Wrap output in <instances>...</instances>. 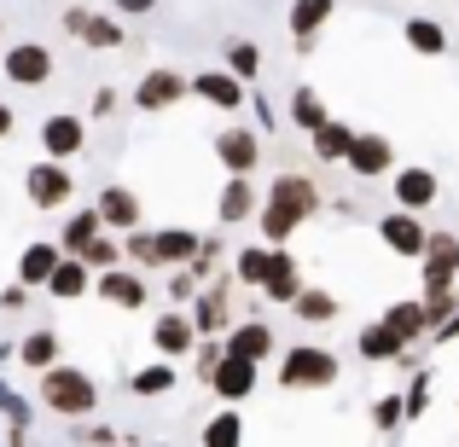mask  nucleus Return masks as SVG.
I'll return each mask as SVG.
<instances>
[{
    "label": "nucleus",
    "instance_id": "1",
    "mask_svg": "<svg viewBox=\"0 0 459 447\" xmlns=\"http://www.w3.org/2000/svg\"><path fill=\"white\" fill-rule=\"evenodd\" d=\"M314 210H320V186H314L308 175H280L268 186V198H262V210H256L262 245H268V250H285V245H291V233L308 221Z\"/></svg>",
    "mask_w": 459,
    "mask_h": 447
},
{
    "label": "nucleus",
    "instance_id": "2",
    "mask_svg": "<svg viewBox=\"0 0 459 447\" xmlns=\"http://www.w3.org/2000/svg\"><path fill=\"white\" fill-rule=\"evenodd\" d=\"M35 395H41L47 413L70 418V425H76V418H93V413H100V383H93L82 366H65V360H58L53 372H41V390H35Z\"/></svg>",
    "mask_w": 459,
    "mask_h": 447
},
{
    "label": "nucleus",
    "instance_id": "3",
    "mask_svg": "<svg viewBox=\"0 0 459 447\" xmlns=\"http://www.w3.org/2000/svg\"><path fill=\"white\" fill-rule=\"evenodd\" d=\"M337 355L332 348H314V343H291L280 360V390H332L337 383Z\"/></svg>",
    "mask_w": 459,
    "mask_h": 447
},
{
    "label": "nucleus",
    "instance_id": "4",
    "mask_svg": "<svg viewBox=\"0 0 459 447\" xmlns=\"http://www.w3.org/2000/svg\"><path fill=\"white\" fill-rule=\"evenodd\" d=\"M343 168H349V175H360V180H384V175H395V146H390V134L355 128V146H349Z\"/></svg>",
    "mask_w": 459,
    "mask_h": 447
},
{
    "label": "nucleus",
    "instance_id": "5",
    "mask_svg": "<svg viewBox=\"0 0 459 447\" xmlns=\"http://www.w3.org/2000/svg\"><path fill=\"white\" fill-rule=\"evenodd\" d=\"M390 192H395V210L419 215V210H430V203L442 198V180H437V168H425V163H402L390 175Z\"/></svg>",
    "mask_w": 459,
    "mask_h": 447
},
{
    "label": "nucleus",
    "instance_id": "6",
    "mask_svg": "<svg viewBox=\"0 0 459 447\" xmlns=\"http://www.w3.org/2000/svg\"><path fill=\"white\" fill-rule=\"evenodd\" d=\"M215 163H221L227 175H245L250 180V168L262 163V134H256V128H245V123L221 128V134H215Z\"/></svg>",
    "mask_w": 459,
    "mask_h": 447
},
{
    "label": "nucleus",
    "instance_id": "7",
    "mask_svg": "<svg viewBox=\"0 0 459 447\" xmlns=\"http://www.w3.org/2000/svg\"><path fill=\"white\" fill-rule=\"evenodd\" d=\"M100 227L105 233H134V227H146V203H140L134 186H100Z\"/></svg>",
    "mask_w": 459,
    "mask_h": 447
},
{
    "label": "nucleus",
    "instance_id": "8",
    "mask_svg": "<svg viewBox=\"0 0 459 447\" xmlns=\"http://www.w3.org/2000/svg\"><path fill=\"white\" fill-rule=\"evenodd\" d=\"M23 192H30L35 210H58V203H70V192H76V180H70L65 163H30V175H23Z\"/></svg>",
    "mask_w": 459,
    "mask_h": 447
},
{
    "label": "nucleus",
    "instance_id": "9",
    "mask_svg": "<svg viewBox=\"0 0 459 447\" xmlns=\"http://www.w3.org/2000/svg\"><path fill=\"white\" fill-rule=\"evenodd\" d=\"M256 383H262V366H250L238 355H221V366L210 372V390L221 395V407H245L256 395Z\"/></svg>",
    "mask_w": 459,
    "mask_h": 447
},
{
    "label": "nucleus",
    "instance_id": "10",
    "mask_svg": "<svg viewBox=\"0 0 459 447\" xmlns=\"http://www.w3.org/2000/svg\"><path fill=\"white\" fill-rule=\"evenodd\" d=\"M186 93H192V76H180V70H146L140 88H134V105L146 116H157V111H169V105H180Z\"/></svg>",
    "mask_w": 459,
    "mask_h": 447
},
{
    "label": "nucleus",
    "instance_id": "11",
    "mask_svg": "<svg viewBox=\"0 0 459 447\" xmlns=\"http://www.w3.org/2000/svg\"><path fill=\"white\" fill-rule=\"evenodd\" d=\"M65 30L76 35V41H88V47H100V53H117V47L128 41V30L117 18H105V12H88V6H70L65 12Z\"/></svg>",
    "mask_w": 459,
    "mask_h": 447
},
{
    "label": "nucleus",
    "instance_id": "12",
    "mask_svg": "<svg viewBox=\"0 0 459 447\" xmlns=\"http://www.w3.org/2000/svg\"><path fill=\"white\" fill-rule=\"evenodd\" d=\"M221 348H227V355H238V360H250V366H262V360L280 348V337H273L268 320H238L233 331L221 337Z\"/></svg>",
    "mask_w": 459,
    "mask_h": 447
},
{
    "label": "nucleus",
    "instance_id": "13",
    "mask_svg": "<svg viewBox=\"0 0 459 447\" xmlns=\"http://www.w3.org/2000/svg\"><path fill=\"white\" fill-rule=\"evenodd\" d=\"M6 82H18V88H41V82H53V53H47L41 41L6 47Z\"/></svg>",
    "mask_w": 459,
    "mask_h": 447
},
{
    "label": "nucleus",
    "instance_id": "14",
    "mask_svg": "<svg viewBox=\"0 0 459 447\" xmlns=\"http://www.w3.org/2000/svg\"><path fill=\"white\" fill-rule=\"evenodd\" d=\"M378 238L395 250V256L419 262V256H425V238H430V233H425V221H419V215H407V210H390V215L378 221Z\"/></svg>",
    "mask_w": 459,
    "mask_h": 447
},
{
    "label": "nucleus",
    "instance_id": "15",
    "mask_svg": "<svg viewBox=\"0 0 459 447\" xmlns=\"http://www.w3.org/2000/svg\"><path fill=\"white\" fill-rule=\"evenodd\" d=\"M186 320H192V331H198V337H227V331H233V308H227V291H221V285L198 291V297H192V314H186Z\"/></svg>",
    "mask_w": 459,
    "mask_h": 447
},
{
    "label": "nucleus",
    "instance_id": "16",
    "mask_svg": "<svg viewBox=\"0 0 459 447\" xmlns=\"http://www.w3.org/2000/svg\"><path fill=\"white\" fill-rule=\"evenodd\" d=\"M192 93H198L204 105H215V111H245V82L238 76H227V70H198L192 76Z\"/></svg>",
    "mask_w": 459,
    "mask_h": 447
},
{
    "label": "nucleus",
    "instance_id": "17",
    "mask_svg": "<svg viewBox=\"0 0 459 447\" xmlns=\"http://www.w3.org/2000/svg\"><path fill=\"white\" fill-rule=\"evenodd\" d=\"M204 238L192 233V227H163V233H152V262L146 268H186L192 256H198Z\"/></svg>",
    "mask_w": 459,
    "mask_h": 447
},
{
    "label": "nucleus",
    "instance_id": "18",
    "mask_svg": "<svg viewBox=\"0 0 459 447\" xmlns=\"http://www.w3.org/2000/svg\"><path fill=\"white\" fill-rule=\"evenodd\" d=\"M152 348L163 360H180V355H192V348H198V331H192V320L186 314H157V325H152Z\"/></svg>",
    "mask_w": 459,
    "mask_h": 447
},
{
    "label": "nucleus",
    "instance_id": "19",
    "mask_svg": "<svg viewBox=\"0 0 459 447\" xmlns=\"http://www.w3.org/2000/svg\"><path fill=\"white\" fill-rule=\"evenodd\" d=\"M58 262H65L58 238H35V245H23V256H18V285H23V291L47 285V279H53V268H58Z\"/></svg>",
    "mask_w": 459,
    "mask_h": 447
},
{
    "label": "nucleus",
    "instance_id": "20",
    "mask_svg": "<svg viewBox=\"0 0 459 447\" xmlns=\"http://www.w3.org/2000/svg\"><path fill=\"white\" fill-rule=\"evenodd\" d=\"M256 210H262L256 186H250L245 175H227L221 198H215V221H221V227H238V221H250V215H256Z\"/></svg>",
    "mask_w": 459,
    "mask_h": 447
},
{
    "label": "nucleus",
    "instance_id": "21",
    "mask_svg": "<svg viewBox=\"0 0 459 447\" xmlns=\"http://www.w3.org/2000/svg\"><path fill=\"white\" fill-rule=\"evenodd\" d=\"M82 146H88V128H82V116H47V123H41V151L53 157V163L76 157Z\"/></svg>",
    "mask_w": 459,
    "mask_h": 447
},
{
    "label": "nucleus",
    "instance_id": "22",
    "mask_svg": "<svg viewBox=\"0 0 459 447\" xmlns=\"http://www.w3.org/2000/svg\"><path fill=\"white\" fill-rule=\"evenodd\" d=\"M93 285H100V302H111V308H146V279L134 268H111Z\"/></svg>",
    "mask_w": 459,
    "mask_h": 447
},
{
    "label": "nucleus",
    "instance_id": "23",
    "mask_svg": "<svg viewBox=\"0 0 459 447\" xmlns=\"http://www.w3.org/2000/svg\"><path fill=\"white\" fill-rule=\"evenodd\" d=\"M332 12H337V0H291V12H285V23H291V35H297V47H314V35L332 23Z\"/></svg>",
    "mask_w": 459,
    "mask_h": 447
},
{
    "label": "nucleus",
    "instance_id": "24",
    "mask_svg": "<svg viewBox=\"0 0 459 447\" xmlns=\"http://www.w3.org/2000/svg\"><path fill=\"white\" fill-rule=\"evenodd\" d=\"M262 297H268V302H285V308L303 297V273H297V256H291V250H273V268H268V279H262Z\"/></svg>",
    "mask_w": 459,
    "mask_h": 447
},
{
    "label": "nucleus",
    "instance_id": "25",
    "mask_svg": "<svg viewBox=\"0 0 459 447\" xmlns=\"http://www.w3.org/2000/svg\"><path fill=\"white\" fill-rule=\"evenodd\" d=\"M308 146H314V157H320V163H343L349 146H355V123H343V116H325V123L308 134Z\"/></svg>",
    "mask_w": 459,
    "mask_h": 447
},
{
    "label": "nucleus",
    "instance_id": "26",
    "mask_svg": "<svg viewBox=\"0 0 459 447\" xmlns=\"http://www.w3.org/2000/svg\"><path fill=\"white\" fill-rule=\"evenodd\" d=\"M355 348H360V360H372V366H384V360H402V355H407V343H402V337H395L384 320L360 325V331H355Z\"/></svg>",
    "mask_w": 459,
    "mask_h": 447
},
{
    "label": "nucleus",
    "instance_id": "27",
    "mask_svg": "<svg viewBox=\"0 0 459 447\" xmlns=\"http://www.w3.org/2000/svg\"><path fill=\"white\" fill-rule=\"evenodd\" d=\"M41 291H47V297H58V302H82V297L93 291V273H88V262L65 256V262L53 268V279L41 285Z\"/></svg>",
    "mask_w": 459,
    "mask_h": 447
},
{
    "label": "nucleus",
    "instance_id": "28",
    "mask_svg": "<svg viewBox=\"0 0 459 447\" xmlns=\"http://www.w3.org/2000/svg\"><path fill=\"white\" fill-rule=\"evenodd\" d=\"M58 355H65V337H58L53 325H41V331H30V337L18 343V360H23L30 372H53Z\"/></svg>",
    "mask_w": 459,
    "mask_h": 447
},
{
    "label": "nucleus",
    "instance_id": "29",
    "mask_svg": "<svg viewBox=\"0 0 459 447\" xmlns=\"http://www.w3.org/2000/svg\"><path fill=\"white\" fill-rule=\"evenodd\" d=\"M402 41L413 47L419 58H442V53H448V23H437V18H407L402 23Z\"/></svg>",
    "mask_w": 459,
    "mask_h": 447
},
{
    "label": "nucleus",
    "instance_id": "30",
    "mask_svg": "<svg viewBox=\"0 0 459 447\" xmlns=\"http://www.w3.org/2000/svg\"><path fill=\"white\" fill-rule=\"evenodd\" d=\"M291 314H297L303 325H332L337 314H343V302L325 291V285H303V297L291 302Z\"/></svg>",
    "mask_w": 459,
    "mask_h": 447
},
{
    "label": "nucleus",
    "instance_id": "31",
    "mask_svg": "<svg viewBox=\"0 0 459 447\" xmlns=\"http://www.w3.org/2000/svg\"><path fill=\"white\" fill-rule=\"evenodd\" d=\"M384 325H390V331L402 337L407 348H413L419 337H430V331H425V302H419V297H413V302H390V308H384Z\"/></svg>",
    "mask_w": 459,
    "mask_h": 447
},
{
    "label": "nucleus",
    "instance_id": "32",
    "mask_svg": "<svg viewBox=\"0 0 459 447\" xmlns=\"http://www.w3.org/2000/svg\"><path fill=\"white\" fill-rule=\"evenodd\" d=\"M100 233H105V227H100V210H76L65 221V233H58V250H65V256H82V250H88Z\"/></svg>",
    "mask_w": 459,
    "mask_h": 447
},
{
    "label": "nucleus",
    "instance_id": "33",
    "mask_svg": "<svg viewBox=\"0 0 459 447\" xmlns=\"http://www.w3.org/2000/svg\"><path fill=\"white\" fill-rule=\"evenodd\" d=\"M268 268H273V250H268V245H245V250L233 256V273H238V285H250V291H262Z\"/></svg>",
    "mask_w": 459,
    "mask_h": 447
},
{
    "label": "nucleus",
    "instance_id": "34",
    "mask_svg": "<svg viewBox=\"0 0 459 447\" xmlns=\"http://www.w3.org/2000/svg\"><path fill=\"white\" fill-rule=\"evenodd\" d=\"M204 447H245V418H238V407H221V413L204 425Z\"/></svg>",
    "mask_w": 459,
    "mask_h": 447
},
{
    "label": "nucleus",
    "instance_id": "35",
    "mask_svg": "<svg viewBox=\"0 0 459 447\" xmlns=\"http://www.w3.org/2000/svg\"><path fill=\"white\" fill-rule=\"evenodd\" d=\"M221 58H227V76H238V82H256L262 76V47L256 41H238V35H233Z\"/></svg>",
    "mask_w": 459,
    "mask_h": 447
},
{
    "label": "nucleus",
    "instance_id": "36",
    "mask_svg": "<svg viewBox=\"0 0 459 447\" xmlns=\"http://www.w3.org/2000/svg\"><path fill=\"white\" fill-rule=\"evenodd\" d=\"M175 360H152V366H140L134 372V378H128V390H134V395H169V390H175Z\"/></svg>",
    "mask_w": 459,
    "mask_h": 447
},
{
    "label": "nucleus",
    "instance_id": "37",
    "mask_svg": "<svg viewBox=\"0 0 459 447\" xmlns=\"http://www.w3.org/2000/svg\"><path fill=\"white\" fill-rule=\"evenodd\" d=\"M325 116H332V111H325V99H320L314 88H297V93H291V123L303 128V134H314Z\"/></svg>",
    "mask_w": 459,
    "mask_h": 447
},
{
    "label": "nucleus",
    "instance_id": "38",
    "mask_svg": "<svg viewBox=\"0 0 459 447\" xmlns=\"http://www.w3.org/2000/svg\"><path fill=\"white\" fill-rule=\"evenodd\" d=\"M76 262H88V273H111V268H123V245H117L111 233H100L88 250H82Z\"/></svg>",
    "mask_w": 459,
    "mask_h": 447
},
{
    "label": "nucleus",
    "instance_id": "39",
    "mask_svg": "<svg viewBox=\"0 0 459 447\" xmlns=\"http://www.w3.org/2000/svg\"><path fill=\"white\" fill-rule=\"evenodd\" d=\"M419 302H425V331H442V325H448L454 314H459V297H454V285H448V291H425Z\"/></svg>",
    "mask_w": 459,
    "mask_h": 447
},
{
    "label": "nucleus",
    "instance_id": "40",
    "mask_svg": "<svg viewBox=\"0 0 459 447\" xmlns=\"http://www.w3.org/2000/svg\"><path fill=\"white\" fill-rule=\"evenodd\" d=\"M402 413H407V425L430 413V366H419V372H413V383L402 390Z\"/></svg>",
    "mask_w": 459,
    "mask_h": 447
},
{
    "label": "nucleus",
    "instance_id": "41",
    "mask_svg": "<svg viewBox=\"0 0 459 447\" xmlns=\"http://www.w3.org/2000/svg\"><path fill=\"white\" fill-rule=\"evenodd\" d=\"M0 418H6V430H30V418H35V407L23 401L6 378H0Z\"/></svg>",
    "mask_w": 459,
    "mask_h": 447
},
{
    "label": "nucleus",
    "instance_id": "42",
    "mask_svg": "<svg viewBox=\"0 0 459 447\" xmlns=\"http://www.w3.org/2000/svg\"><path fill=\"white\" fill-rule=\"evenodd\" d=\"M402 425H407L402 395H378V401H372V430H384V436H390V430H402Z\"/></svg>",
    "mask_w": 459,
    "mask_h": 447
},
{
    "label": "nucleus",
    "instance_id": "43",
    "mask_svg": "<svg viewBox=\"0 0 459 447\" xmlns=\"http://www.w3.org/2000/svg\"><path fill=\"white\" fill-rule=\"evenodd\" d=\"M221 355H227V348H221V337H198V348H192V372H198V378L210 383V372L221 366Z\"/></svg>",
    "mask_w": 459,
    "mask_h": 447
},
{
    "label": "nucleus",
    "instance_id": "44",
    "mask_svg": "<svg viewBox=\"0 0 459 447\" xmlns=\"http://www.w3.org/2000/svg\"><path fill=\"white\" fill-rule=\"evenodd\" d=\"M70 442H82V447H117V430H111V425H88V418H76Z\"/></svg>",
    "mask_w": 459,
    "mask_h": 447
},
{
    "label": "nucleus",
    "instance_id": "45",
    "mask_svg": "<svg viewBox=\"0 0 459 447\" xmlns=\"http://www.w3.org/2000/svg\"><path fill=\"white\" fill-rule=\"evenodd\" d=\"M250 111H256V134H273V128H280V116H273V105H268V93H250Z\"/></svg>",
    "mask_w": 459,
    "mask_h": 447
},
{
    "label": "nucleus",
    "instance_id": "46",
    "mask_svg": "<svg viewBox=\"0 0 459 447\" xmlns=\"http://www.w3.org/2000/svg\"><path fill=\"white\" fill-rule=\"evenodd\" d=\"M169 297H175V302L198 297V273H192V262H186V268H175V279H169Z\"/></svg>",
    "mask_w": 459,
    "mask_h": 447
},
{
    "label": "nucleus",
    "instance_id": "47",
    "mask_svg": "<svg viewBox=\"0 0 459 447\" xmlns=\"http://www.w3.org/2000/svg\"><path fill=\"white\" fill-rule=\"evenodd\" d=\"M0 308H6V314L30 308V291H23V285H6V291H0Z\"/></svg>",
    "mask_w": 459,
    "mask_h": 447
},
{
    "label": "nucleus",
    "instance_id": "48",
    "mask_svg": "<svg viewBox=\"0 0 459 447\" xmlns=\"http://www.w3.org/2000/svg\"><path fill=\"white\" fill-rule=\"evenodd\" d=\"M111 6H117V18H146L157 0H111Z\"/></svg>",
    "mask_w": 459,
    "mask_h": 447
},
{
    "label": "nucleus",
    "instance_id": "49",
    "mask_svg": "<svg viewBox=\"0 0 459 447\" xmlns=\"http://www.w3.org/2000/svg\"><path fill=\"white\" fill-rule=\"evenodd\" d=\"M117 111V88H100L93 93V116H111Z\"/></svg>",
    "mask_w": 459,
    "mask_h": 447
},
{
    "label": "nucleus",
    "instance_id": "50",
    "mask_svg": "<svg viewBox=\"0 0 459 447\" xmlns=\"http://www.w3.org/2000/svg\"><path fill=\"white\" fill-rule=\"evenodd\" d=\"M12 123H18V111H12V105L0 99V140H12Z\"/></svg>",
    "mask_w": 459,
    "mask_h": 447
},
{
    "label": "nucleus",
    "instance_id": "51",
    "mask_svg": "<svg viewBox=\"0 0 459 447\" xmlns=\"http://www.w3.org/2000/svg\"><path fill=\"white\" fill-rule=\"evenodd\" d=\"M430 337H437V343H454V337H459V314H454L448 325H442V331H430Z\"/></svg>",
    "mask_w": 459,
    "mask_h": 447
},
{
    "label": "nucleus",
    "instance_id": "52",
    "mask_svg": "<svg viewBox=\"0 0 459 447\" xmlns=\"http://www.w3.org/2000/svg\"><path fill=\"white\" fill-rule=\"evenodd\" d=\"M12 360H18V343H0V372H6Z\"/></svg>",
    "mask_w": 459,
    "mask_h": 447
},
{
    "label": "nucleus",
    "instance_id": "53",
    "mask_svg": "<svg viewBox=\"0 0 459 447\" xmlns=\"http://www.w3.org/2000/svg\"><path fill=\"white\" fill-rule=\"evenodd\" d=\"M6 447H35V442H30V430H12V436H6Z\"/></svg>",
    "mask_w": 459,
    "mask_h": 447
},
{
    "label": "nucleus",
    "instance_id": "54",
    "mask_svg": "<svg viewBox=\"0 0 459 447\" xmlns=\"http://www.w3.org/2000/svg\"><path fill=\"white\" fill-rule=\"evenodd\" d=\"M454 273H459V256H454Z\"/></svg>",
    "mask_w": 459,
    "mask_h": 447
},
{
    "label": "nucleus",
    "instance_id": "55",
    "mask_svg": "<svg viewBox=\"0 0 459 447\" xmlns=\"http://www.w3.org/2000/svg\"><path fill=\"white\" fill-rule=\"evenodd\" d=\"M146 447H163V442H146Z\"/></svg>",
    "mask_w": 459,
    "mask_h": 447
},
{
    "label": "nucleus",
    "instance_id": "56",
    "mask_svg": "<svg viewBox=\"0 0 459 447\" xmlns=\"http://www.w3.org/2000/svg\"><path fill=\"white\" fill-rule=\"evenodd\" d=\"M0 30H6V18H0Z\"/></svg>",
    "mask_w": 459,
    "mask_h": 447
},
{
    "label": "nucleus",
    "instance_id": "57",
    "mask_svg": "<svg viewBox=\"0 0 459 447\" xmlns=\"http://www.w3.org/2000/svg\"><path fill=\"white\" fill-rule=\"evenodd\" d=\"M0 447H6V442H0Z\"/></svg>",
    "mask_w": 459,
    "mask_h": 447
}]
</instances>
